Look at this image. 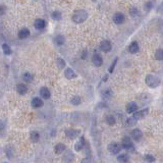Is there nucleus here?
Returning a JSON list of instances; mask_svg holds the SVG:
<instances>
[{"mask_svg":"<svg viewBox=\"0 0 163 163\" xmlns=\"http://www.w3.org/2000/svg\"><path fill=\"white\" fill-rule=\"evenodd\" d=\"M89 18V13L87 12L85 9H78L75 10L72 15V21L77 25L83 24L84 22L87 21V18Z\"/></svg>","mask_w":163,"mask_h":163,"instance_id":"f257e3e1","label":"nucleus"},{"mask_svg":"<svg viewBox=\"0 0 163 163\" xmlns=\"http://www.w3.org/2000/svg\"><path fill=\"white\" fill-rule=\"evenodd\" d=\"M145 83L149 88L151 89H156L158 88L161 84V80L159 77H157L156 75H147L145 78Z\"/></svg>","mask_w":163,"mask_h":163,"instance_id":"f03ea898","label":"nucleus"},{"mask_svg":"<svg viewBox=\"0 0 163 163\" xmlns=\"http://www.w3.org/2000/svg\"><path fill=\"white\" fill-rule=\"evenodd\" d=\"M120 144H121L122 149H125L128 152H133V151H135V144L131 137H128V136L123 137Z\"/></svg>","mask_w":163,"mask_h":163,"instance_id":"7ed1b4c3","label":"nucleus"},{"mask_svg":"<svg viewBox=\"0 0 163 163\" xmlns=\"http://www.w3.org/2000/svg\"><path fill=\"white\" fill-rule=\"evenodd\" d=\"M107 150L111 155L117 156L118 154H120V152H121V150H122L121 144H119V143H117V142H111L110 144L107 146Z\"/></svg>","mask_w":163,"mask_h":163,"instance_id":"20e7f679","label":"nucleus"},{"mask_svg":"<svg viewBox=\"0 0 163 163\" xmlns=\"http://www.w3.org/2000/svg\"><path fill=\"white\" fill-rule=\"evenodd\" d=\"M112 22H113L116 26H121L125 22V15H123V12H121V11H116V12L112 15Z\"/></svg>","mask_w":163,"mask_h":163,"instance_id":"39448f33","label":"nucleus"},{"mask_svg":"<svg viewBox=\"0 0 163 163\" xmlns=\"http://www.w3.org/2000/svg\"><path fill=\"white\" fill-rule=\"evenodd\" d=\"M92 63L94 66L100 67L103 65V57L101 56L100 53H98L95 51L92 55Z\"/></svg>","mask_w":163,"mask_h":163,"instance_id":"423d86ee","label":"nucleus"},{"mask_svg":"<svg viewBox=\"0 0 163 163\" xmlns=\"http://www.w3.org/2000/svg\"><path fill=\"white\" fill-rule=\"evenodd\" d=\"M148 113H149V108H144V109H141V110H137L135 113L131 114V117L138 121V120H141L144 118V117L147 116Z\"/></svg>","mask_w":163,"mask_h":163,"instance_id":"0eeeda50","label":"nucleus"},{"mask_svg":"<svg viewBox=\"0 0 163 163\" xmlns=\"http://www.w3.org/2000/svg\"><path fill=\"white\" fill-rule=\"evenodd\" d=\"M131 138L135 142H140L143 138V131L140 130V128H135L134 130H131Z\"/></svg>","mask_w":163,"mask_h":163,"instance_id":"6e6552de","label":"nucleus"},{"mask_svg":"<svg viewBox=\"0 0 163 163\" xmlns=\"http://www.w3.org/2000/svg\"><path fill=\"white\" fill-rule=\"evenodd\" d=\"M100 50L104 53H108L110 52L112 50V44L111 42L109 40H103L102 42L100 43V46H99Z\"/></svg>","mask_w":163,"mask_h":163,"instance_id":"1a4fd4ad","label":"nucleus"},{"mask_svg":"<svg viewBox=\"0 0 163 163\" xmlns=\"http://www.w3.org/2000/svg\"><path fill=\"white\" fill-rule=\"evenodd\" d=\"M64 133H65V136L68 138V139L75 140L77 139V138H78V136L81 135V131L75 130V128H68V130H66Z\"/></svg>","mask_w":163,"mask_h":163,"instance_id":"9d476101","label":"nucleus"},{"mask_svg":"<svg viewBox=\"0 0 163 163\" xmlns=\"http://www.w3.org/2000/svg\"><path fill=\"white\" fill-rule=\"evenodd\" d=\"M128 53H131V54H137V53L140 51L139 43H138L137 41H133L130 45H128Z\"/></svg>","mask_w":163,"mask_h":163,"instance_id":"9b49d317","label":"nucleus"},{"mask_svg":"<svg viewBox=\"0 0 163 163\" xmlns=\"http://www.w3.org/2000/svg\"><path fill=\"white\" fill-rule=\"evenodd\" d=\"M138 108H139L138 107V104L136 102H134V101H131V102H128L126 104L125 111H126V113H128V114H133L138 110Z\"/></svg>","mask_w":163,"mask_h":163,"instance_id":"f8f14e48","label":"nucleus"},{"mask_svg":"<svg viewBox=\"0 0 163 163\" xmlns=\"http://www.w3.org/2000/svg\"><path fill=\"white\" fill-rule=\"evenodd\" d=\"M39 94H40L42 99H45V100H48L50 99V97H51V92H50V90L47 88V87H42L40 91H39Z\"/></svg>","mask_w":163,"mask_h":163,"instance_id":"ddd939ff","label":"nucleus"},{"mask_svg":"<svg viewBox=\"0 0 163 163\" xmlns=\"http://www.w3.org/2000/svg\"><path fill=\"white\" fill-rule=\"evenodd\" d=\"M31 105H32L33 108L39 109V108H41L42 106L44 105V103H43V100H42V98H40V97H34L33 99H32V101H31Z\"/></svg>","mask_w":163,"mask_h":163,"instance_id":"4468645a","label":"nucleus"},{"mask_svg":"<svg viewBox=\"0 0 163 163\" xmlns=\"http://www.w3.org/2000/svg\"><path fill=\"white\" fill-rule=\"evenodd\" d=\"M77 75H78L75 74V72L72 67H66V68L64 69V77H65L67 80H74V78H77Z\"/></svg>","mask_w":163,"mask_h":163,"instance_id":"2eb2a0df","label":"nucleus"},{"mask_svg":"<svg viewBox=\"0 0 163 163\" xmlns=\"http://www.w3.org/2000/svg\"><path fill=\"white\" fill-rule=\"evenodd\" d=\"M30 36H31V31L28 29V28H22V29H21L18 31V39L24 40V39L29 38Z\"/></svg>","mask_w":163,"mask_h":163,"instance_id":"dca6fc26","label":"nucleus"},{"mask_svg":"<svg viewBox=\"0 0 163 163\" xmlns=\"http://www.w3.org/2000/svg\"><path fill=\"white\" fill-rule=\"evenodd\" d=\"M53 42H54L56 46H63L64 43H65V37L61 34H58L53 38Z\"/></svg>","mask_w":163,"mask_h":163,"instance_id":"f3484780","label":"nucleus"},{"mask_svg":"<svg viewBox=\"0 0 163 163\" xmlns=\"http://www.w3.org/2000/svg\"><path fill=\"white\" fill-rule=\"evenodd\" d=\"M46 25H47L46 22H45L44 19H42V18H37L35 21V22H34V27H35V29L38 30V31H41V30L45 29Z\"/></svg>","mask_w":163,"mask_h":163,"instance_id":"a211bd4d","label":"nucleus"},{"mask_svg":"<svg viewBox=\"0 0 163 163\" xmlns=\"http://www.w3.org/2000/svg\"><path fill=\"white\" fill-rule=\"evenodd\" d=\"M85 145H86L85 138L82 136V137L80 138V140H78V141L75 143V150L77 151V152H80V151H82V150L84 149Z\"/></svg>","mask_w":163,"mask_h":163,"instance_id":"6ab92c4d","label":"nucleus"},{"mask_svg":"<svg viewBox=\"0 0 163 163\" xmlns=\"http://www.w3.org/2000/svg\"><path fill=\"white\" fill-rule=\"evenodd\" d=\"M65 150H66V146L64 145L63 143H58V144H56L54 147V152H55V154H57V155L64 153Z\"/></svg>","mask_w":163,"mask_h":163,"instance_id":"aec40b11","label":"nucleus"},{"mask_svg":"<svg viewBox=\"0 0 163 163\" xmlns=\"http://www.w3.org/2000/svg\"><path fill=\"white\" fill-rule=\"evenodd\" d=\"M128 15H131V18H140V15H141V12H140V10L138 9L136 6H131V7H130V9H128Z\"/></svg>","mask_w":163,"mask_h":163,"instance_id":"412c9836","label":"nucleus"},{"mask_svg":"<svg viewBox=\"0 0 163 163\" xmlns=\"http://www.w3.org/2000/svg\"><path fill=\"white\" fill-rule=\"evenodd\" d=\"M16 92L19 95H22V96L26 95L28 92V87L26 84H18V86H16Z\"/></svg>","mask_w":163,"mask_h":163,"instance_id":"4be33fe9","label":"nucleus"},{"mask_svg":"<svg viewBox=\"0 0 163 163\" xmlns=\"http://www.w3.org/2000/svg\"><path fill=\"white\" fill-rule=\"evenodd\" d=\"M112 96H113V92H112L111 89H105V90H103V91L101 92V97H102L103 99H105V100L110 99Z\"/></svg>","mask_w":163,"mask_h":163,"instance_id":"5701e85b","label":"nucleus"},{"mask_svg":"<svg viewBox=\"0 0 163 163\" xmlns=\"http://www.w3.org/2000/svg\"><path fill=\"white\" fill-rule=\"evenodd\" d=\"M30 140H31V142H33V143H38L40 141V134H39V131H31Z\"/></svg>","mask_w":163,"mask_h":163,"instance_id":"b1692460","label":"nucleus"},{"mask_svg":"<svg viewBox=\"0 0 163 163\" xmlns=\"http://www.w3.org/2000/svg\"><path fill=\"white\" fill-rule=\"evenodd\" d=\"M105 121L106 123H107L108 125H114L115 123H116V118H115V116L114 115H112V114H108V115H106L105 116Z\"/></svg>","mask_w":163,"mask_h":163,"instance_id":"393cba45","label":"nucleus"},{"mask_svg":"<svg viewBox=\"0 0 163 163\" xmlns=\"http://www.w3.org/2000/svg\"><path fill=\"white\" fill-rule=\"evenodd\" d=\"M117 161L120 163H128L130 162V156L128 154H118L117 155Z\"/></svg>","mask_w":163,"mask_h":163,"instance_id":"a878e982","label":"nucleus"},{"mask_svg":"<svg viewBox=\"0 0 163 163\" xmlns=\"http://www.w3.org/2000/svg\"><path fill=\"white\" fill-rule=\"evenodd\" d=\"M33 80H34V75L31 74V72H25V74L22 75V81H24L25 83L30 84L32 83Z\"/></svg>","mask_w":163,"mask_h":163,"instance_id":"bb28decb","label":"nucleus"},{"mask_svg":"<svg viewBox=\"0 0 163 163\" xmlns=\"http://www.w3.org/2000/svg\"><path fill=\"white\" fill-rule=\"evenodd\" d=\"M51 18L54 19V21H60L62 18V13L60 12L59 10H54L51 12Z\"/></svg>","mask_w":163,"mask_h":163,"instance_id":"cd10ccee","label":"nucleus"},{"mask_svg":"<svg viewBox=\"0 0 163 163\" xmlns=\"http://www.w3.org/2000/svg\"><path fill=\"white\" fill-rule=\"evenodd\" d=\"M154 57H155L156 60L158 61H163V49L159 48L155 51V54H154Z\"/></svg>","mask_w":163,"mask_h":163,"instance_id":"c85d7f7f","label":"nucleus"},{"mask_svg":"<svg viewBox=\"0 0 163 163\" xmlns=\"http://www.w3.org/2000/svg\"><path fill=\"white\" fill-rule=\"evenodd\" d=\"M5 134H6V125L4 120L0 119V137H5Z\"/></svg>","mask_w":163,"mask_h":163,"instance_id":"c756f323","label":"nucleus"},{"mask_svg":"<svg viewBox=\"0 0 163 163\" xmlns=\"http://www.w3.org/2000/svg\"><path fill=\"white\" fill-rule=\"evenodd\" d=\"M71 103L74 106H78L81 105L82 103V98L80 96H78V95H75V96H74L71 99Z\"/></svg>","mask_w":163,"mask_h":163,"instance_id":"7c9ffc66","label":"nucleus"},{"mask_svg":"<svg viewBox=\"0 0 163 163\" xmlns=\"http://www.w3.org/2000/svg\"><path fill=\"white\" fill-rule=\"evenodd\" d=\"M2 51H3V53H4L5 55H10L11 53H12L10 46L8 44H6V43L2 44Z\"/></svg>","mask_w":163,"mask_h":163,"instance_id":"2f4dec72","label":"nucleus"},{"mask_svg":"<svg viewBox=\"0 0 163 163\" xmlns=\"http://www.w3.org/2000/svg\"><path fill=\"white\" fill-rule=\"evenodd\" d=\"M56 63H57V66L59 67L60 69H63V68H65V66H66V63H65V61H64L63 58H57V60H56Z\"/></svg>","mask_w":163,"mask_h":163,"instance_id":"473e14b6","label":"nucleus"},{"mask_svg":"<svg viewBox=\"0 0 163 163\" xmlns=\"http://www.w3.org/2000/svg\"><path fill=\"white\" fill-rule=\"evenodd\" d=\"M117 61H118V58L115 57L114 59H113V61H112V63L110 64V66H109V68H108V72H109V74H112V72H114L115 66H116V64H117Z\"/></svg>","mask_w":163,"mask_h":163,"instance_id":"72a5a7b5","label":"nucleus"},{"mask_svg":"<svg viewBox=\"0 0 163 163\" xmlns=\"http://www.w3.org/2000/svg\"><path fill=\"white\" fill-rule=\"evenodd\" d=\"M137 125V120L134 119L133 117H128V118H126V125L130 126V128H133V126H135Z\"/></svg>","mask_w":163,"mask_h":163,"instance_id":"f704fd0d","label":"nucleus"},{"mask_svg":"<svg viewBox=\"0 0 163 163\" xmlns=\"http://www.w3.org/2000/svg\"><path fill=\"white\" fill-rule=\"evenodd\" d=\"M153 6H154V4H153V2L152 1H147V2H145L144 3V9L146 10V11H150L151 9L153 8Z\"/></svg>","mask_w":163,"mask_h":163,"instance_id":"c9c22d12","label":"nucleus"},{"mask_svg":"<svg viewBox=\"0 0 163 163\" xmlns=\"http://www.w3.org/2000/svg\"><path fill=\"white\" fill-rule=\"evenodd\" d=\"M144 159L149 163H153V162L156 161V158L153 155H151V154H146V155L144 156Z\"/></svg>","mask_w":163,"mask_h":163,"instance_id":"e433bc0d","label":"nucleus"},{"mask_svg":"<svg viewBox=\"0 0 163 163\" xmlns=\"http://www.w3.org/2000/svg\"><path fill=\"white\" fill-rule=\"evenodd\" d=\"M88 50H83L81 53V59H83V60H86L87 59V57H88Z\"/></svg>","mask_w":163,"mask_h":163,"instance_id":"4c0bfd02","label":"nucleus"},{"mask_svg":"<svg viewBox=\"0 0 163 163\" xmlns=\"http://www.w3.org/2000/svg\"><path fill=\"white\" fill-rule=\"evenodd\" d=\"M5 10H6V6L4 4H0V15H4Z\"/></svg>","mask_w":163,"mask_h":163,"instance_id":"58836bf2","label":"nucleus"},{"mask_svg":"<svg viewBox=\"0 0 163 163\" xmlns=\"http://www.w3.org/2000/svg\"><path fill=\"white\" fill-rule=\"evenodd\" d=\"M107 78H108V75H105V77H104L103 81H104V82H106V81H107Z\"/></svg>","mask_w":163,"mask_h":163,"instance_id":"ea45409f","label":"nucleus"},{"mask_svg":"<svg viewBox=\"0 0 163 163\" xmlns=\"http://www.w3.org/2000/svg\"><path fill=\"white\" fill-rule=\"evenodd\" d=\"M92 1H94V2H96V1H97V0H92Z\"/></svg>","mask_w":163,"mask_h":163,"instance_id":"a19ab883","label":"nucleus"},{"mask_svg":"<svg viewBox=\"0 0 163 163\" xmlns=\"http://www.w3.org/2000/svg\"><path fill=\"white\" fill-rule=\"evenodd\" d=\"M4 163H8V162H4Z\"/></svg>","mask_w":163,"mask_h":163,"instance_id":"79ce46f5","label":"nucleus"},{"mask_svg":"<svg viewBox=\"0 0 163 163\" xmlns=\"http://www.w3.org/2000/svg\"><path fill=\"white\" fill-rule=\"evenodd\" d=\"M162 3H163V1H162Z\"/></svg>","mask_w":163,"mask_h":163,"instance_id":"37998d69","label":"nucleus"}]
</instances>
